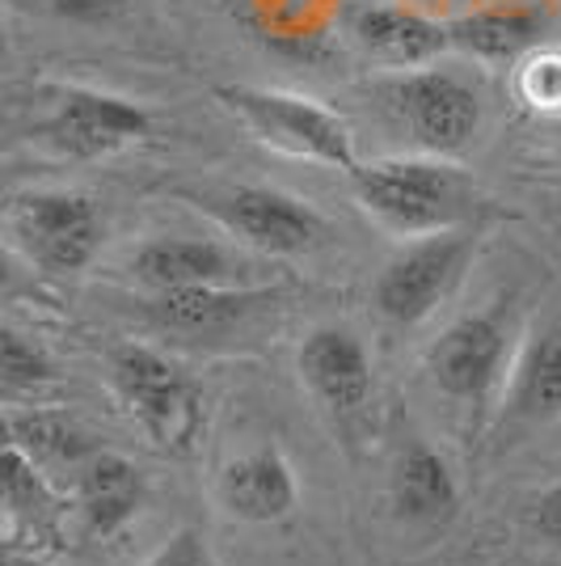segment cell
Masks as SVG:
<instances>
[{
  "label": "cell",
  "instance_id": "obj_1",
  "mask_svg": "<svg viewBox=\"0 0 561 566\" xmlns=\"http://www.w3.org/2000/svg\"><path fill=\"white\" fill-rule=\"evenodd\" d=\"M351 190L359 208L398 241L461 229L477 208V182L452 157H384L359 161L351 169Z\"/></svg>",
  "mask_w": 561,
  "mask_h": 566
},
{
  "label": "cell",
  "instance_id": "obj_2",
  "mask_svg": "<svg viewBox=\"0 0 561 566\" xmlns=\"http://www.w3.org/2000/svg\"><path fill=\"white\" fill-rule=\"evenodd\" d=\"M215 97L245 123V132L257 144L275 148L283 157L342 169V174L359 166L351 123L317 97L266 90V85H224V90H215Z\"/></svg>",
  "mask_w": 561,
  "mask_h": 566
},
{
  "label": "cell",
  "instance_id": "obj_3",
  "mask_svg": "<svg viewBox=\"0 0 561 566\" xmlns=\"http://www.w3.org/2000/svg\"><path fill=\"white\" fill-rule=\"evenodd\" d=\"M106 377L152 449L169 457L194 449L203 427V394L178 364L140 343H118L106 355Z\"/></svg>",
  "mask_w": 561,
  "mask_h": 566
},
{
  "label": "cell",
  "instance_id": "obj_4",
  "mask_svg": "<svg viewBox=\"0 0 561 566\" xmlns=\"http://www.w3.org/2000/svg\"><path fill=\"white\" fill-rule=\"evenodd\" d=\"M187 199L233 241L266 259H305L329 241V224L317 216V208H308L300 195L287 190L229 182V187L190 190Z\"/></svg>",
  "mask_w": 561,
  "mask_h": 566
},
{
  "label": "cell",
  "instance_id": "obj_5",
  "mask_svg": "<svg viewBox=\"0 0 561 566\" xmlns=\"http://www.w3.org/2000/svg\"><path fill=\"white\" fill-rule=\"evenodd\" d=\"M473 229H444V233L401 241V250L375 275V308L389 326H422L447 296L461 287L473 262Z\"/></svg>",
  "mask_w": 561,
  "mask_h": 566
},
{
  "label": "cell",
  "instance_id": "obj_6",
  "mask_svg": "<svg viewBox=\"0 0 561 566\" xmlns=\"http://www.w3.org/2000/svg\"><path fill=\"white\" fill-rule=\"evenodd\" d=\"M380 102L401 123V132L419 153L456 157L481 132V97L477 90L444 69L393 72L380 85Z\"/></svg>",
  "mask_w": 561,
  "mask_h": 566
},
{
  "label": "cell",
  "instance_id": "obj_7",
  "mask_svg": "<svg viewBox=\"0 0 561 566\" xmlns=\"http://www.w3.org/2000/svg\"><path fill=\"white\" fill-rule=\"evenodd\" d=\"M13 237L47 275H76L102 245V208L85 190H30L13 203Z\"/></svg>",
  "mask_w": 561,
  "mask_h": 566
},
{
  "label": "cell",
  "instance_id": "obj_8",
  "mask_svg": "<svg viewBox=\"0 0 561 566\" xmlns=\"http://www.w3.org/2000/svg\"><path fill=\"white\" fill-rule=\"evenodd\" d=\"M507 343H511V317L507 305H490L465 313L447 326L431 352H426V373L435 389L456 406L481 410L494 394V380L507 368Z\"/></svg>",
  "mask_w": 561,
  "mask_h": 566
},
{
  "label": "cell",
  "instance_id": "obj_9",
  "mask_svg": "<svg viewBox=\"0 0 561 566\" xmlns=\"http://www.w3.org/2000/svg\"><path fill=\"white\" fill-rule=\"evenodd\" d=\"M148 132H152V115L144 106L102 90H64L43 127L51 148L76 161H102L110 153L148 140Z\"/></svg>",
  "mask_w": 561,
  "mask_h": 566
},
{
  "label": "cell",
  "instance_id": "obj_10",
  "mask_svg": "<svg viewBox=\"0 0 561 566\" xmlns=\"http://www.w3.org/2000/svg\"><path fill=\"white\" fill-rule=\"evenodd\" d=\"M553 423H561V322L540 326L523 343L502 385V406L490 436H498V449H507Z\"/></svg>",
  "mask_w": 561,
  "mask_h": 566
},
{
  "label": "cell",
  "instance_id": "obj_11",
  "mask_svg": "<svg viewBox=\"0 0 561 566\" xmlns=\"http://www.w3.org/2000/svg\"><path fill=\"white\" fill-rule=\"evenodd\" d=\"M296 373L334 419H354L372 398V352L347 326H313L296 347Z\"/></svg>",
  "mask_w": 561,
  "mask_h": 566
},
{
  "label": "cell",
  "instance_id": "obj_12",
  "mask_svg": "<svg viewBox=\"0 0 561 566\" xmlns=\"http://www.w3.org/2000/svg\"><path fill=\"white\" fill-rule=\"evenodd\" d=\"M250 262L233 245L211 241V237H182L165 233L148 237L131 254V280L144 292L165 287H241Z\"/></svg>",
  "mask_w": 561,
  "mask_h": 566
},
{
  "label": "cell",
  "instance_id": "obj_13",
  "mask_svg": "<svg viewBox=\"0 0 561 566\" xmlns=\"http://www.w3.org/2000/svg\"><path fill=\"white\" fill-rule=\"evenodd\" d=\"M215 499L233 520L279 524L300 507V478L275 444H262V449L236 452L220 465Z\"/></svg>",
  "mask_w": 561,
  "mask_h": 566
},
{
  "label": "cell",
  "instance_id": "obj_14",
  "mask_svg": "<svg viewBox=\"0 0 561 566\" xmlns=\"http://www.w3.org/2000/svg\"><path fill=\"white\" fill-rule=\"evenodd\" d=\"M354 43L363 48V55L389 72H414L435 64L447 48L452 34L447 25L431 22L422 13L398 9V4H368L351 18Z\"/></svg>",
  "mask_w": 561,
  "mask_h": 566
},
{
  "label": "cell",
  "instance_id": "obj_15",
  "mask_svg": "<svg viewBox=\"0 0 561 566\" xmlns=\"http://www.w3.org/2000/svg\"><path fill=\"white\" fill-rule=\"evenodd\" d=\"M461 507V486L447 457L426 440H410L393 461V516L410 528L435 533Z\"/></svg>",
  "mask_w": 561,
  "mask_h": 566
},
{
  "label": "cell",
  "instance_id": "obj_16",
  "mask_svg": "<svg viewBox=\"0 0 561 566\" xmlns=\"http://www.w3.org/2000/svg\"><path fill=\"white\" fill-rule=\"evenodd\" d=\"M262 301L266 292H250V287H165V292H144L140 305L144 317L169 334L220 338Z\"/></svg>",
  "mask_w": 561,
  "mask_h": 566
},
{
  "label": "cell",
  "instance_id": "obj_17",
  "mask_svg": "<svg viewBox=\"0 0 561 566\" xmlns=\"http://www.w3.org/2000/svg\"><path fill=\"white\" fill-rule=\"evenodd\" d=\"M76 495H81V516L97 537H115L127 528L144 503V473L118 457V452L97 449L81 473H76Z\"/></svg>",
  "mask_w": 561,
  "mask_h": 566
},
{
  "label": "cell",
  "instance_id": "obj_18",
  "mask_svg": "<svg viewBox=\"0 0 561 566\" xmlns=\"http://www.w3.org/2000/svg\"><path fill=\"white\" fill-rule=\"evenodd\" d=\"M18 449L39 465V473H81V465L97 452V436L60 415V410H30L9 419Z\"/></svg>",
  "mask_w": 561,
  "mask_h": 566
},
{
  "label": "cell",
  "instance_id": "obj_19",
  "mask_svg": "<svg viewBox=\"0 0 561 566\" xmlns=\"http://www.w3.org/2000/svg\"><path fill=\"white\" fill-rule=\"evenodd\" d=\"M540 22L528 9H481V13H468L456 25H447L452 34V48L468 51L477 60H490V64H511L519 55H528L537 43Z\"/></svg>",
  "mask_w": 561,
  "mask_h": 566
},
{
  "label": "cell",
  "instance_id": "obj_20",
  "mask_svg": "<svg viewBox=\"0 0 561 566\" xmlns=\"http://www.w3.org/2000/svg\"><path fill=\"white\" fill-rule=\"evenodd\" d=\"M519 102L540 115H561V48H532L515 69Z\"/></svg>",
  "mask_w": 561,
  "mask_h": 566
},
{
  "label": "cell",
  "instance_id": "obj_21",
  "mask_svg": "<svg viewBox=\"0 0 561 566\" xmlns=\"http://www.w3.org/2000/svg\"><path fill=\"white\" fill-rule=\"evenodd\" d=\"M55 377L51 359L25 334H18L13 326L0 322V385L9 389H34V385H47Z\"/></svg>",
  "mask_w": 561,
  "mask_h": 566
},
{
  "label": "cell",
  "instance_id": "obj_22",
  "mask_svg": "<svg viewBox=\"0 0 561 566\" xmlns=\"http://www.w3.org/2000/svg\"><path fill=\"white\" fill-rule=\"evenodd\" d=\"M9 4L47 22H102L118 9V0H9Z\"/></svg>",
  "mask_w": 561,
  "mask_h": 566
},
{
  "label": "cell",
  "instance_id": "obj_23",
  "mask_svg": "<svg viewBox=\"0 0 561 566\" xmlns=\"http://www.w3.org/2000/svg\"><path fill=\"white\" fill-rule=\"evenodd\" d=\"M144 566H220V563H215L208 537L199 528H178V533L165 537L157 554H148Z\"/></svg>",
  "mask_w": 561,
  "mask_h": 566
},
{
  "label": "cell",
  "instance_id": "obj_24",
  "mask_svg": "<svg viewBox=\"0 0 561 566\" xmlns=\"http://www.w3.org/2000/svg\"><path fill=\"white\" fill-rule=\"evenodd\" d=\"M532 524H537V533L544 537V542L553 545V549H561V482L558 486H549V491L537 499Z\"/></svg>",
  "mask_w": 561,
  "mask_h": 566
},
{
  "label": "cell",
  "instance_id": "obj_25",
  "mask_svg": "<svg viewBox=\"0 0 561 566\" xmlns=\"http://www.w3.org/2000/svg\"><path fill=\"white\" fill-rule=\"evenodd\" d=\"M13 275H18V271H13V259H9V250L0 245V292L13 287Z\"/></svg>",
  "mask_w": 561,
  "mask_h": 566
},
{
  "label": "cell",
  "instance_id": "obj_26",
  "mask_svg": "<svg viewBox=\"0 0 561 566\" xmlns=\"http://www.w3.org/2000/svg\"><path fill=\"white\" fill-rule=\"evenodd\" d=\"M9 444H13V423L0 415V449H9Z\"/></svg>",
  "mask_w": 561,
  "mask_h": 566
},
{
  "label": "cell",
  "instance_id": "obj_27",
  "mask_svg": "<svg viewBox=\"0 0 561 566\" xmlns=\"http://www.w3.org/2000/svg\"><path fill=\"white\" fill-rule=\"evenodd\" d=\"M0 566H13V554H9V542L0 537Z\"/></svg>",
  "mask_w": 561,
  "mask_h": 566
}]
</instances>
